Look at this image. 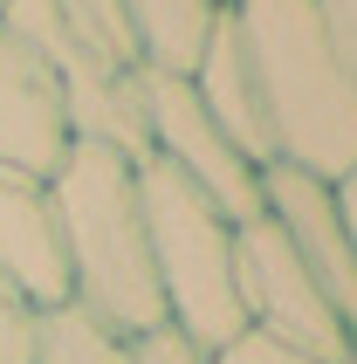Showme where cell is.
Segmentation results:
<instances>
[{
	"mask_svg": "<svg viewBox=\"0 0 357 364\" xmlns=\"http://www.w3.org/2000/svg\"><path fill=\"white\" fill-rule=\"evenodd\" d=\"M213 364H316V358H302V350L289 344H268V337H255V330H240L234 344H220Z\"/></svg>",
	"mask_w": 357,
	"mask_h": 364,
	"instance_id": "obj_17",
	"label": "cell"
},
{
	"mask_svg": "<svg viewBox=\"0 0 357 364\" xmlns=\"http://www.w3.org/2000/svg\"><path fill=\"white\" fill-rule=\"evenodd\" d=\"M62 28L76 41H90L103 62H117V69H138V41H131V14H124V0H55Z\"/></svg>",
	"mask_w": 357,
	"mask_h": 364,
	"instance_id": "obj_13",
	"label": "cell"
},
{
	"mask_svg": "<svg viewBox=\"0 0 357 364\" xmlns=\"http://www.w3.org/2000/svg\"><path fill=\"white\" fill-rule=\"evenodd\" d=\"M35 323L41 309L0 275V364H35Z\"/></svg>",
	"mask_w": 357,
	"mask_h": 364,
	"instance_id": "obj_14",
	"label": "cell"
},
{
	"mask_svg": "<svg viewBox=\"0 0 357 364\" xmlns=\"http://www.w3.org/2000/svg\"><path fill=\"white\" fill-rule=\"evenodd\" d=\"M261 220H275V234L296 247V262L357 323V247H351V227H343L337 186L302 172V165H261Z\"/></svg>",
	"mask_w": 357,
	"mask_h": 364,
	"instance_id": "obj_7",
	"label": "cell"
},
{
	"mask_svg": "<svg viewBox=\"0 0 357 364\" xmlns=\"http://www.w3.org/2000/svg\"><path fill=\"white\" fill-rule=\"evenodd\" d=\"M316 14H323V35H330L337 62L351 69V82H357V0H316Z\"/></svg>",
	"mask_w": 357,
	"mask_h": 364,
	"instance_id": "obj_16",
	"label": "cell"
},
{
	"mask_svg": "<svg viewBox=\"0 0 357 364\" xmlns=\"http://www.w3.org/2000/svg\"><path fill=\"white\" fill-rule=\"evenodd\" d=\"M138 364H213V350H199L193 337H178L172 323H159V330L138 337Z\"/></svg>",
	"mask_w": 357,
	"mask_h": 364,
	"instance_id": "obj_15",
	"label": "cell"
},
{
	"mask_svg": "<svg viewBox=\"0 0 357 364\" xmlns=\"http://www.w3.org/2000/svg\"><path fill=\"white\" fill-rule=\"evenodd\" d=\"M0 275L35 309L69 303V241H62V213L48 200V179L0 172Z\"/></svg>",
	"mask_w": 357,
	"mask_h": 364,
	"instance_id": "obj_9",
	"label": "cell"
},
{
	"mask_svg": "<svg viewBox=\"0 0 357 364\" xmlns=\"http://www.w3.org/2000/svg\"><path fill=\"white\" fill-rule=\"evenodd\" d=\"M35 364H138V337L90 316L82 303H55L35 323Z\"/></svg>",
	"mask_w": 357,
	"mask_h": 364,
	"instance_id": "obj_12",
	"label": "cell"
},
{
	"mask_svg": "<svg viewBox=\"0 0 357 364\" xmlns=\"http://www.w3.org/2000/svg\"><path fill=\"white\" fill-rule=\"evenodd\" d=\"M234 0H124L131 14V41H138V69L159 76H193V62L206 55L213 28L227 21Z\"/></svg>",
	"mask_w": 357,
	"mask_h": 364,
	"instance_id": "obj_11",
	"label": "cell"
},
{
	"mask_svg": "<svg viewBox=\"0 0 357 364\" xmlns=\"http://www.w3.org/2000/svg\"><path fill=\"white\" fill-rule=\"evenodd\" d=\"M234 282H240V323L289 344L316 364H343L357 350V323L330 303V289L296 262V247L275 234V220H240L234 234Z\"/></svg>",
	"mask_w": 357,
	"mask_h": 364,
	"instance_id": "obj_4",
	"label": "cell"
},
{
	"mask_svg": "<svg viewBox=\"0 0 357 364\" xmlns=\"http://www.w3.org/2000/svg\"><path fill=\"white\" fill-rule=\"evenodd\" d=\"M337 206H343V227H351V247H357V165L337 179Z\"/></svg>",
	"mask_w": 357,
	"mask_h": 364,
	"instance_id": "obj_18",
	"label": "cell"
},
{
	"mask_svg": "<svg viewBox=\"0 0 357 364\" xmlns=\"http://www.w3.org/2000/svg\"><path fill=\"white\" fill-rule=\"evenodd\" d=\"M193 97L213 110V124L227 131V138L247 151L255 165H275V151H268V117H261V90H255V69H247V48H240L234 35V7H227V21L213 28V41H206V55L193 62Z\"/></svg>",
	"mask_w": 357,
	"mask_h": 364,
	"instance_id": "obj_10",
	"label": "cell"
},
{
	"mask_svg": "<svg viewBox=\"0 0 357 364\" xmlns=\"http://www.w3.org/2000/svg\"><path fill=\"white\" fill-rule=\"evenodd\" d=\"M69 110L55 97L48 62L0 21V172L21 179H48L69 151Z\"/></svg>",
	"mask_w": 357,
	"mask_h": 364,
	"instance_id": "obj_8",
	"label": "cell"
},
{
	"mask_svg": "<svg viewBox=\"0 0 357 364\" xmlns=\"http://www.w3.org/2000/svg\"><path fill=\"white\" fill-rule=\"evenodd\" d=\"M138 206H144V241H151L165 323L178 337H193L199 350L234 344L247 330L240 323V282H234L240 220L159 159H138Z\"/></svg>",
	"mask_w": 357,
	"mask_h": 364,
	"instance_id": "obj_3",
	"label": "cell"
},
{
	"mask_svg": "<svg viewBox=\"0 0 357 364\" xmlns=\"http://www.w3.org/2000/svg\"><path fill=\"white\" fill-rule=\"evenodd\" d=\"M48 200L62 213L69 241V303L117 323L124 337L165 323L159 275H151V241H144L138 206V159L97 138H69L62 165L48 172Z\"/></svg>",
	"mask_w": 357,
	"mask_h": 364,
	"instance_id": "obj_2",
	"label": "cell"
},
{
	"mask_svg": "<svg viewBox=\"0 0 357 364\" xmlns=\"http://www.w3.org/2000/svg\"><path fill=\"white\" fill-rule=\"evenodd\" d=\"M138 97H144V159H159L178 179H193L234 220H255L261 213V165L213 124V110L193 97V82L138 69Z\"/></svg>",
	"mask_w": 357,
	"mask_h": 364,
	"instance_id": "obj_6",
	"label": "cell"
},
{
	"mask_svg": "<svg viewBox=\"0 0 357 364\" xmlns=\"http://www.w3.org/2000/svg\"><path fill=\"white\" fill-rule=\"evenodd\" d=\"M0 21L14 28L55 76V97L69 110V131L97 144H117L131 159H144V97H138V69L103 62L90 41H76L62 28L55 0H0Z\"/></svg>",
	"mask_w": 357,
	"mask_h": 364,
	"instance_id": "obj_5",
	"label": "cell"
},
{
	"mask_svg": "<svg viewBox=\"0 0 357 364\" xmlns=\"http://www.w3.org/2000/svg\"><path fill=\"white\" fill-rule=\"evenodd\" d=\"M234 35L255 69L275 165L337 186L357 165V82L323 35L316 0H234Z\"/></svg>",
	"mask_w": 357,
	"mask_h": 364,
	"instance_id": "obj_1",
	"label": "cell"
}]
</instances>
